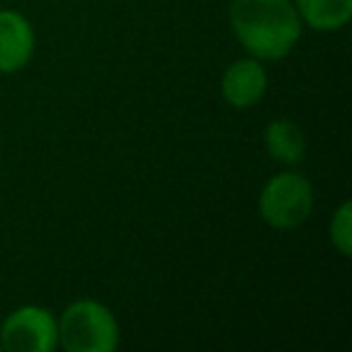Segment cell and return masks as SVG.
Returning <instances> with one entry per match:
<instances>
[{"mask_svg": "<svg viewBox=\"0 0 352 352\" xmlns=\"http://www.w3.org/2000/svg\"><path fill=\"white\" fill-rule=\"evenodd\" d=\"M230 22L244 49L263 60L287 56L302 34V20L289 0H234Z\"/></svg>", "mask_w": 352, "mask_h": 352, "instance_id": "6da1fadb", "label": "cell"}, {"mask_svg": "<svg viewBox=\"0 0 352 352\" xmlns=\"http://www.w3.org/2000/svg\"><path fill=\"white\" fill-rule=\"evenodd\" d=\"M58 342L68 352H111L118 345V323L99 302L80 299L60 316Z\"/></svg>", "mask_w": 352, "mask_h": 352, "instance_id": "7a4b0ae2", "label": "cell"}, {"mask_svg": "<svg viewBox=\"0 0 352 352\" xmlns=\"http://www.w3.org/2000/svg\"><path fill=\"white\" fill-rule=\"evenodd\" d=\"M261 217L275 230H294L309 217L314 208L311 184L297 171L273 176L261 193Z\"/></svg>", "mask_w": 352, "mask_h": 352, "instance_id": "3957f363", "label": "cell"}, {"mask_svg": "<svg viewBox=\"0 0 352 352\" xmlns=\"http://www.w3.org/2000/svg\"><path fill=\"white\" fill-rule=\"evenodd\" d=\"M0 345L10 352H51L58 345V323L41 307H22L3 321Z\"/></svg>", "mask_w": 352, "mask_h": 352, "instance_id": "277c9868", "label": "cell"}, {"mask_svg": "<svg viewBox=\"0 0 352 352\" xmlns=\"http://www.w3.org/2000/svg\"><path fill=\"white\" fill-rule=\"evenodd\" d=\"M34 54V32L15 10H0V73L25 68Z\"/></svg>", "mask_w": 352, "mask_h": 352, "instance_id": "5b68a950", "label": "cell"}, {"mask_svg": "<svg viewBox=\"0 0 352 352\" xmlns=\"http://www.w3.org/2000/svg\"><path fill=\"white\" fill-rule=\"evenodd\" d=\"M265 70L256 58H244L232 63L222 75V94H225L227 104L234 109H246L261 102L265 94Z\"/></svg>", "mask_w": 352, "mask_h": 352, "instance_id": "8992f818", "label": "cell"}, {"mask_svg": "<svg viewBox=\"0 0 352 352\" xmlns=\"http://www.w3.org/2000/svg\"><path fill=\"white\" fill-rule=\"evenodd\" d=\"M265 150L273 160L285 162V164H297L302 162L304 150H307V140L299 126H294L287 118L273 121L265 128Z\"/></svg>", "mask_w": 352, "mask_h": 352, "instance_id": "52a82bcc", "label": "cell"}, {"mask_svg": "<svg viewBox=\"0 0 352 352\" xmlns=\"http://www.w3.org/2000/svg\"><path fill=\"white\" fill-rule=\"evenodd\" d=\"M297 15L318 32L340 30L352 15V0H297Z\"/></svg>", "mask_w": 352, "mask_h": 352, "instance_id": "ba28073f", "label": "cell"}, {"mask_svg": "<svg viewBox=\"0 0 352 352\" xmlns=\"http://www.w3.org/2000/svg\"><path fill=\"white\" fill-rule=\"evenodd\" d=\"M331 241L338 246L342 256L352 254V206L342 203L331 222Z\"/></svg>", "mask_w": 352, "mask_h": 352, "instance_id": "9c48e42d", "label": "cell"}, {"mask_svg": "<svg viewBox=\"0 0 352 352\" xmlns=\"http://www.w3.org/2000/svg\"><path fill=\"white\" fill-rule=\"evenodd\" d=\"M0 350H3V345H0Z\"/></svg>", "mask_w": 352, "mask_h": 352, "instance_id": "30bf717a", "label": "cell"}]
</instances>
